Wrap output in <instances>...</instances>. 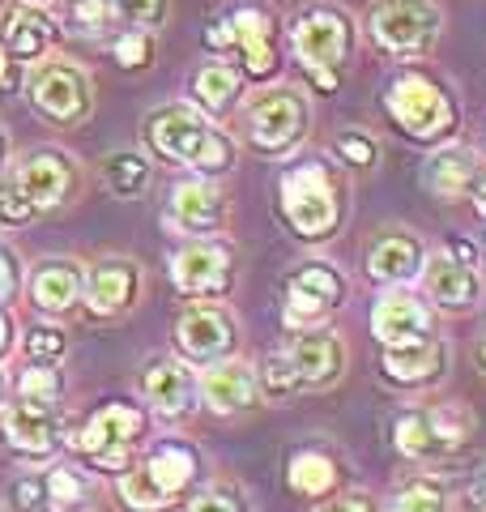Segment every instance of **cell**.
I'll return each instance as SVG.
<instances>
[{"instance_id": "30bf717a", "label": "cell", "mask_w": 486, "mask_h": 512, "mask_svg": "<svg viewBox=\"0 0 486 512\" xmlns=\"http://www.w3.org/2000/svg\"><path fill=\"white\" fill-rule=\"evenodd\" d=\"M371 333L380 338L384 350H414L435 342V320L427 303L410 291H384L371 308Z\"/></svg>"}, {"instance_id": "e0dca14e", "label": "cell", "mask_w": 486, "mask_h": 512, "mask_svg": "<svg viewBox=\"0 0 486 512\" xmlns=\"http://www.w3.org/2000/svg\"><path fill=\"white\" fill-rule=\"evenodd\" d=\"M171 218L180 231H192V235H209L222 227L226 218V201L222 192L209 184V180H180L171 188Z\"/></svg>"}, {"instance_id": "4316f807", "label": "cell", "mask_w": 486, "mask_h": 512, "mask_svg": "<svg viewBox=\"0 0 486 512\" xmlns=\"http://www.w3.org/2000/svg\"><path fill=\"white\" fill-rule=\"evenodd\" d=\"M444 372V346L427 342L414 350H384V376L397 384H427Z\"/></svg>"}, {"instance_id": "4dcf8cb0", "label": "cell", "mask_w": 486, "mask_h": 512, "mask_svg": "<svg viewBox=\"0 0 486 512\" xmlns=\"http://www.w3.org/2000/svg\"><path fill=\"white\" fill-rule=\"evenodd\" d=\"M18 389H22L18 402L47 406V410H52V406H56V397H60V372H56L52 363H26V367H22V376H18Z\"/></svg>"}, {"instance_id": "52a82bcc", "label": "cell", "mask_w": 486, "mask_h": 512, "mask_svg": "<svg viewBox=\"0 0 486 512\" xmlns=\"http://www.w3.org/2000/svg\"><path fill=\"white\" fill-rule=\"evenodd\" d=\"M346 299V278L324 261H303L295 274L286 278V325L290 329H316L337 303Z\"/></svg>"}, {"instance_id": "c3c4849f", "label": "cell", "mask_w": 486, "mask_h": 512, "mask_svg": "<svg viewBox=\"0 0 486 512\" xmlns=\"http://www.w3.org/2000/svg\"><path fill=\"white\" fill-rule=\"evenodd\" d=\"M5 350H9V316L0 312V355H5Z\"/></svg>"}, {"instance_id": "603a6c76", "label": "cell", "mask_w": 486, "mask_h": 512, "mask_svg": "<svg viewBox=\"0 0 486 512\" xmlns=\"http://www.w3.org/2000/svg\"><path fill=\"white\" fill-rule=\"evenodd\" d=\"M81 286H86V274L73 261H43L30 278V299L43 312H69L81 299Z\"/></svg>"}, {"instance_id": "9c48e42d", "label": "cell", "mask_w": 486, "mask_h": 512, "mask_svg": "<svg viewBox=\"0 0 486 512\" xmlns=\"http://www.w3.org/2000/svg\"><path fill=\"white\" fill-rule=\"evenodd\" d=\"M141 427H145V414L137 406L111 402L77 431L73 448L86 453L94 466H103V470H124L128 466V444L141 436Z\"/></svg>"}, {"instance_id": "ab89813d", "label": "cell", "mask_w": 486, "mask_h": 512, "mask_svg": "<svg viewBox=\"0 0 486 512\" xmlns=\"http://www.w3.org/2000/svg\"><path fill=\"white\" fill-rule=\"evenodd\" d=\"M73 18L86 35H99V30L116 22V5L111 0H73Z\"/></svg>"}, {"instance_id": "d590c367", "label": "cell", "mask_w": 486, "mask_h": 512, "mask_svg": "<svg viewBox=\"0 0 486 512\" xmlns=\"http://www.w3.org/2000/svg\"><path fill=\"white\" fill-rule=\"evenodd\" d=\"M333 154H342L350 167H376V141H371L367 133H359V128H342V133L333 137Z\"/></svg>"}, {"instance_id": "484cf974", "label": "cell", "mask_w": 486, "mask_h": 512, "mask_svg": "<svg viewBox=\"0 0 486 512\" xmlns=\"http://www.w3.org/2000/svg\"><path fill=\"white\" fill-rule=\"evenodd\" d=\"M235 43L243 52V64H248V73L256 77V82H265V77H273V69H278V56H273V39H269V18L261 9H239L235 13Z\"/></svg>"}, {"instance_id": "ac0fdd59", "label": "cell", "mask_w": 486, "mask_h": 512, "mask_svg": "<svg viewBox=\"0 0 486 512\" xmlns=\"http://www.w3.org/2000/svg\"><path fill=\"white\" fill-rule=\"evenodd\" d=\"M13 184L35 201V210H56V205L69 197V188H73V171L56 150H35L18 167V180Z\"/></svg>"}, {"instance_id": "f6af8a7d", "label": "cell", "mask_w": 486, "mask_h": 512, "mask_svg": "<svg viewBox=\"0 0 486 512\" xmlns=\"http://www.w3.org/2000/svg\"><path fill=\"white\" fill-rule=\"evenodd\" d=\"M13 286H18V269H13L9 252H0V303L13 295Z\"/></svg>"}, {"instance_id": "f907efd6", "label": "cell", "mask_w": 486, "mask_h": 512, "mask_svg": "<svg viewBox=\"0 0 486 512\" xmlns=\"http://www.w3.org/2000/svg\"><path fill=\"white\" fill-rule=\"evenodd\" d=\"M0 402H5V372H0Z\"/></svg>"}, {"instance_id": "836d02e7", "label": "cell", "mask_w": 486, "mask_h": 512, "mask_svg": "<svg viewBox=\"0 0 486 512\" xmlns=\"http://www.w3.org/2000/svg\"><path fill=\"white\" fill-rule=\"evenodd\" d=\"M43 491H47V504L52 508H64V512H77L81 504H86V478H81L77 470H52L43 478Z\"/></svg>"}, {"instance_id": "5bb4252c", "label": "cell", "mask_w": 486, "mask_h": 512, "mask_svg": "<svg viewBox=\"0 0 486 512\" xmlns=\"http://www.w3.org/2000/svg\"><path fill=\"white\" fill-rule=\"evenodd\" d=\"M290 363H295V376L303 389H329L346 367V346L333 329H312L290 346Z\"/></svg>"}, {"instance_id": "83f0119b", "label": "cell", "mask_w": 486, "mask_h": 512, "mask_svg": "<svg viewBox=\"0 0 486 512\" xmlns=\"http://www.w3.org/2000/svg\"><path fill=\"white\" fill-rule=\"evenodd\" d=\"M393 444L401 457H444L448 448L440 440V431L431 423V410H405L401 419L393 423Z\"/></svg>"}, {"instance_id": "9a60e30c", "label": "cell", "mask_w": 486, "mask_h": 512, "mask_svg": "<svg viewBox=\"0 0 486 512\" xmlns=\"http://www.w3.org/2000/svg\"><path fill=\"white\" fill-rule=\"evenodd\" d=\"M81 295H86V303H90V308L99 312V316L124 312L128 303L137 299V265L128 261V256H103V261L90 265Z\"/></svg>"}, {"instance_id": "7dc6e473", "label": "cell", "mask_w": 486, "mask_h": 512, "mask_svg": "<svg viewBox=\"0 0 486 512\" xmlns=\"http://www.w3.org/2000/svg\"><path fill=\"white\" fill-rule=\"evenodd\" d=\"M469 197H474V210L486 218V167L478 171V180H474V188H469Z\"/></svg>"}, {"instance_id": "d6986e66", "label": "cell", "mask_w": 486, "mask_h": 512, "mask_svg": "<svg viewBox=\"0 0 486 512\" xmlns=\"http://www.w3.org/2000/svg\"><path fill=\"white\" fill-rule=\"evenodd\" d=\"M0 43H5V52L13 64H35L47 56V47L56 43V26L47 13L39 9H9L5 13V30H0Z\"/></svg>"}, {"instance_id": "ba28073f", "label": "cell", "mask_w": 486, "mask_h": 512, "mask_svg": "<svg viewBox=\"0 0 486 512\" xmlns=\"http://www.w3.org/2000/svg\"><path fill=\"white\" fill-rule=\"evenodd\" d=\"M248 133L256 141V150L265 154H282L290 146H299V137L307 133V99L290 86L256 94V103L248 107Z\"/></svg>"}, {"instance_id": "b9f144b4", "label": "cell", "mask_w": 486, "mask_h": 512, "mask_svg": "<svg viewBox=\"0 0 486 512\" xmlns=\"http://www.w3.org/2000/svg\"><path fill=\"white\" fill-rule=\"evenodd\" d=\"M116 60L124 69H141L145 60H150V35L145 30H128V35L116 39Z\"/></svg>"}, {"instance_id": "8992f818", "label": "cell", "mask_w": 486, "mask_h": 512, "mask_svg": "<svg viewBox=\"0 0 486 512\" xmlns=\"http://www.w3.org/2000/svg\"><path fill=\"white\" fill-rule=\"evenodd\" d=\"M384 103L393 120L418 141H435L452 128V99L423 73H405L401 82H393Z\"/></svg>"}, {"instance_id": "f35d334b", "label": "cell", "mask_w": 486, "mask_h": 512, "mask_svg": "<svg viewBox=\"0 0 486 512\" xmlns=\"http://www.w3.org/2000/svg\"><path fill=\"white\" fill-rule=\"evenodd\" d=\"M188 512H243V495H239V487L214 483V487H205L201 495H192Z\"/></svg>"}, {"instance_id": "60d3db41", "label": "cell", "mask_w": 486, "mask_h": 512, "mask_svg": "<svg viewBox=\"0 0 486 512\" xmlns=\"http://www.w3.org/2000/svg\"><path fill=\"white\" fill-rule=\"evenodd\" d=\"M116 13H124L128 22H137V30H150V26H162L167 18V0H111Z\"/></svg>"}, {"instance_id": "8fae6325", "label": "cell", "mask_w": 486, "mask_h": 512, "mask_svg": "<svg viewBox=\"0 0 486 512\" xmlns=\"http://www.w3.org/2000/svg\"><path fill=\"white\" fill-rule=\"evenodd\" d=\"M30 99L56 124H77L90 111V82L73 64H39L30 77Z\"/></svg>"}, {"instance_id": "e575fe53", "label": "cell", "mask_w": 486, "mask_h": 512, "mask_svg": "<svg viewBox=\"0 0 486 512\" xmlns=\"http://www.w3.org/2000/svg\"><path fill=\"white\" fill-rule=\"evenodd\" d=\"M261 389L269 397H286V393H295L299 389V376H295V363H290V355H269L261 363Z\"/></svg>"}, {"instance_id": "7c38bea8", "label": "cell", "mask_w": 486, "mask_h": 512, "mask_svg": "<svg viewBox=\"0 0 486 512\" xmlns=\"http://www.w3.org/2000/svg\"><path fill=\"white\" fill-rule=\"evenodd\" d=\"M171 278L184 295H222L231 286V252L222 244H184L171 256Z\"/></svg>"}, {"instance_id": "44dd1931", "label": "cell", "mask_w": 486, "mask_h": 512, "mask_svg": "<svg viewBox=\"0 0 486 512\" xmlns=\"http://www.w3.org/2000/svg\"><path fill=\"white\" fill-rule=\"evenodd\" d=\"M256 389H261V380H256V372L248 363H214L201 380V393L209 410L218 414H239L248 410L256 402Z\"/></svg>"}, {"instance_id": "8d00e7d4", "label": "cell", "mask_w": 486, "mask_h": 512, "mask_svg": "<svg viewBox=\"0 0 486 512\" xmlns=\"http://www.w3.org/2000/svg\"><path fill=\"white\" fill-rule=\"evenodd\" d=\"M26 359L30 363H56L64 355V333L56 325H35L26 333Z\"/></svg>"}, {"instance_id": "1f68e13d", "label": "cell", "mask_w": 486, "mask_h": 512, "mask_svg": "<svg viewBox=\"0 0 486 512\" xmlns=\"http://www.w3.org/2000/svg\"><path fill=\"white\" fill-rule=\"evenodd\" d=\"M192 90H197V99L209 111H222L239 94V77H235V69H226V64H205V69L197 73V86Z\"/></svg>"}, {"instance_id": "4fadbf2b", "label": "cell", "mask_w": 486, "mask_h": 512, "mask_svg": "<svg viewBox=\"0 0 486 512\" xmlns=\"http://www.w3.org/2000/svg\"><path fill=\"white\" fill-rule=\"evenodd\" d=\"M175 346L197 363L222 359L226 350L235 346V320L222 308H192L175 320Z\"/></svg>"}, {"instance_id": "816d5d0a", "label": "cell", "mask_w": 486, "mask_h": 512, "mask_svg": "<svg viewBox=\"0 0 486 512\" xmlns=\"http://www.w3.org/2000/svg\"><path fill=\"white\" fill-rule=\"evenodd\" d=\"M0 154H5V133H0Z\"/></svg>"}, {"instance_id": "2e32d148", "label": "cell", "mask_w": 486, "mask_h": 512, "mask_svg": "<svg viewBox=\"0 0 486 512\" xmlns=\"http://www.w3.org/2000/svg\"><path fill=\"white\" fill-rule=\"evenodd\" d=\"M423 286H427V295L440 303V308L461 312V308H474V303H478V295H482V274H478L474 265L457 261L452 252H435L431 261H427Z\"/></svg>"}, {"instance_id": "d6a6232c", "label": "cell", "mask_w": 486, "mask_h": 512, "mask_svg": "<svg viewBox=\"0 0 486 512\" xmlns=\"http://www.w3.org/2000/svg\"><path fill=\"white\" fill-rule=\"evenodd\" d=\"M393 512H448V491L435 478H414L397 491Z\"/></svg>"}, {"instance_id": "d4e9b609", "label": "cell", "mask_w": 486, "mask_h": 512, "mask_svg": "<svg viewBox=\"0 0 486 512\" xmlns=\"http://www.w3.org/2000/svg\"><path fill=\"white\" fill-rule=\"evenodd\" d=\"M5 440L18 448V453H52L56 448V419L47 406H30V402H18L9 414H5Z\"/></svg>"}, {"instance_id": "7402d4cb", "label": "cell", "mask_w": 486, "mask_h": 512, "mask_svg": "<svg viewBox=\"0 0 486 512\" xmlns=\"http://www.w3.org/2000/svg\"><path fill=\"white\" fill-rule=\"evenodd\" d=\"M418 269H423V244H418L414 235H405V231L384 235L367 256V274L376 282H384V286L410 282Z\"/></svg>"}, {"instance_id": "cb8c5ba5", "label": "cell", "mask_w": 486, "mask_h": 512, "mask_svg": "<svg viewBox=\"0 0 486 512\" xmlns=\"http://www.w3.org/2000/svg\"><path fill=\"white\" fill-rule=\"evenodd\" d=\"M141 393H145V402H150L158 414H184L192 410V402H197V393H192V376L184 372L180 363H154V367H145V376H141Z\"/></svg>"}, {"instance_id": "ffe728a7", "label": "cell", "mask_w": 486, "mask_h": 512, "mask_svg": "<svg viewBox=\"0 0 486 512\" xmlns=\"http://www.w3.org/2000/svg\"><path fill=\"white\" fill-rule=\"evenodd\" d=\"M478 154L474 150H465V146H448V150H435L427 163H423V184L431 197H440V201H457L465 197L469 188H474L478 180Z\"/></svg>"}, {"instance_id": "bcb514c9", "label": "cell", "mask_w": 486, "mask_h": 512, "mask_svg": "<svg viewBox=\"0 0 486 512\" xmlns=\"http://www.w3.org/2000/svg\"><path fill=\"white\" fill-rule=\"evenodd\" d=\"M18 86V73H13V60L5 52V43H0V90H13Z\"/></svg>"}, {"instance_id": "ee69618b", "label": "cell", "mask_w": 486, "mask_h": 512, "mask_svg": "<svg viewBox=\"0 0 486 512\" xmlns=\"http://www.w3.org/2000/svg\"><path fill=\"white\" fill-rule=\"evenodd\" d=\"M39 500H47V495H43V478H22V483H18V504L35 512Z\"/></svg>"}, {"instance_id": "f546056e", "label": "cell", "mask_w": 486, "mask_h": 512, "mask_svg": "<svg viewBox=\"0 0 486 512\" xmlns=\"http://www.w3.org/2000/svg\"><path fill=\"white\" fill-rule=\"evenodd\" d=\"M290 487L303 491V495H324L333 483H337V470H333V461L324 457V453H303L290 461Z\"/></svg>"}, {"instance_id": "6da1fadb", "label": "cell", "mask_w": 486, "mask_h": 512, "mask_svg": "<svg viewBox=\"0 0 486 512\" xmlns=\"http://www.w3.org/2000/svg\"><path fill=\"white\" fill-rule=\"evenodd\" d=\"M145 146L154 154H162L167 163L197 167L205 175L226 171L235 163V141L226 133H218L214 124H205L197 111L184 107V103H171V107L145 116Z\"/></svg>"}, {"instance_id": "3957f363", "label": "cell", "mask_w": 486, "mask_h": 512, "mask_svg": "<svg viewBox=\"0 0 486 512\" xmlns=\"http://www.w3.org/2000/svg\"><path fill=\"white\" fill-rule=\"evenodd\" d=\"M192 474H197V453H192L188 444L167 440V444L150 448V457H145L137 470L124 474L120 500L133 512H162L192 483Z\"/></svg>"}, {"instance_id": "f1b7e54d", "label": "cell", "mask_w": 486, "mask_h": 512, "mask_svg": "<svg viewBox=\"0 0 486 512\" xmlns=\"http://www.w3.org/2000/svg\"><path fill=\"white\" fill-rule=\"evenodd\" d=\"M103 180H107V188L116 192V197H137V192L150 184V158H145V154H133V150L107 154Z\"/></svg>"}, {"instance_id": "74e56055", "label": "cell", "mask_w": 486, "mask_h": 512, "mask_svg": "<svg viewBox=\"0 0 486 512\" xmlns=\"http://www.w3.org/2000/svg\"><path fill=\"white\" fill-rule=\"evenodd\" d=\"M30 218H35V201L13 180H5L0 184V227H26Z\"/></svg>"}, {"instance_id": "7a4b0ae2", "label": "cell", "mask_w": 486, "mask_h": 512, "mask_svg": "<svg viewBox=\"0 0 486 512\" xmlns=\"http://www.w3.org/2000/svg\"><path fill=\"white\" fill-rule=\"evenodd\" d=\"M278 205L286 227L303 239H324L342 222V184L324 163H299L282 175Z\"/></svg>"}, {"instance_id": "5b68a950", "label": "cell", "mask_w": 486, "mask_h": 512, "mask_svg": "<svg viewBox=\"0 0 486 512\" xmlns=\"http://www.w3.org/2000/svg\"><path fill=\"white\" fill-rule=\"evenodd\" d=\"M440 9L431 0H380L371 9V39H376L384 52H397V56H418L427 52L440 35Z\"/></svg>"}, {"instance_id": "277c9868", "label": "cell", "mask_w": 486, "mask_h": 512, "mask_svg": "<svg viewBox=\"0 0 486 512\" xmlns=\"http://www.w3.org/2000/svg\"><path fill=\"white\" fill-rule=\"evenodd\" d=\"M295 56L307 73L320 82V90H337V69L350 52V22L337 9H307L290 30Z\"/></svg>"}, {"instance_id": "681fc988", "label": "cell", "mask_w": 486, "mask_h": 512, "mask_svg": "<svg viewBox=\"0 0 486 512\" xmlns=\"http://www.w3.org/2000/svg\"><path fill=\"white\" fill-rule=\"evenodd\" d=\"M478 367H482V376H486V338L478 342Z\"/></svg>"}, {"instance_id": "7bdbcfd3", "label": "cell", "mask_w": 486, "mask_h": 512, "mask_svg": "<svg viewBox=\"0 0 486 512\" xmlns=\"http://www.w3.org/2000/svg\"><path fill=\"white\" fill-rule=\"evenodd\" d=\"M312 512H371V500L367 495H333V500H324V504H316Z\"/></svg>"}]
</instances>
